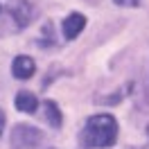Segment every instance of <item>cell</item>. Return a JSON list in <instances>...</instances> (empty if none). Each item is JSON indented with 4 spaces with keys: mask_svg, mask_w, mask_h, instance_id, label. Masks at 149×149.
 <instances>
[{
    "mask_svg": "<svg viewBox=\"0 0 149 149\" xmlns=\"http://www.w3.org/2000/svg\"><path fill=\"white\" fill-rule=\"evenodd\" d=\"M14 104H16V109L23 113H34L38 109V100L34 93H27V91H20L18 95H16V100H14Z\"/></svg>",
    "mask_w": 149,
    "mask_h": 149,
    "instance_id": "6",
    "label": "cell"
},
{
    "mask_svg": "<svg viewBox=\"0 0 149 149\" xmlns=\"http://www.w3.org/2000/svg\"><path fill=\"white\" fill-rule=\"evenodd\" d=\"M147 131H149V129H147Z\"/></svg>",
    "mask_w": 149,
    "mask_h": 149,
    "instance_id": "10",
    "label": "cell"
},
{
    "mask_svg": "<svg viewBox=\"0 0 149 149\" xmlns=\"http://www.w3.org/2000/svg\"><path fill=\"white\" fill-rule=\"evenodd\" d=\"M43 140V133L38 129H32L27 124H18L14 133H11V145L14 149H34L38 147V142Z\"/></svg>",
    "mask_w": 149,
    "mask_h": 149,
    "instance_id": "2",
    "label": "cell"
},
{
    "mask_svg": "<svg viewBox=\"0 0 149 149\" xmlns=\"http://www.w3.org/2000/svg\"><path fill=\"white\" fill-rule=\"evenodd\" d=\"M2 131H5V111L0 109V136H2Z\"/></svg>",
    "mask_w": 149,
    "mask_h": 149,
    "instance_id": "9",
    "label": "cell"
},
{
    "mask_svg": "<svg viewBox=\"0 0 149 149\" xmlns=\"http://www.w3.org/2000/svg\"><path fill=\"white\" fill-rule=\"evenodd\" d=\"M118 138V122L113 115H93L79 133V142L84 149L111 147Z\"/></svg>",
    "mask_w": 149,
    "mask_h": 149,
    "instance_id": "1",
    "label": "cell"
},
{
    "mask_svg": "<svg viewBox=\"0 0 149 149\" xmlns=\"http://www.w3.org/2000/svg\"><path fill=\"white\" fill-rule=\"evenodd\" d=\"M34 70H36L34 61H32L29 56H25V54L16 56V59H14V63H11V72H14L16 79H29V77L34 74Z\"/></svg>",
    "mask_w": 149,
    "mask_h": 149,
    "instance_id": "4",
    "label": "cell"
},
{
    "mask_svg": "<svg viewBox=\"0 0 149 149\" xmlns=\"http://www.w3.org/2000/svg\"><path fill=\"white\" fill-rule=\"evenodd\" d=\"M43 109H45V118H47V122H50L54 129H59V127H61V122H63V118H61V111H59L56 102H52V100H45V102H43Z\"/></svg>",
    "mask_w": 149,
    "mask_h": 149,
    "instance_id": "7",
    "label": "cell"
},
{
    "mask_svg": "<svg viewBox=\"0 0 149 149\" xmlns=\"http://www.w3.org/2000/svg\"><path fill=\"white\" fill-rule=\"evenodd\" d=\"M84 25H86V18L81 14H70V16L63 20V36L68 38V41L77 38V34L84 29Z\"/></svg>",
    "mask_w": 149,
    "mask_h": 149,
    "instance_id": "5",
    "label": "cell"
},
{
    "mask_svg": "<svg viewBox=\"0 0 149 149\" xmlns=\"http://www.w3.org/2000/svg\"><path fill=\"white\" fill-rule=\"evenodd\" d=\"M115 5H120V7H138L140 0H113Z\"/></svg>",
    "mask_w": 149,
    "mask_h": 149,
    "instance_id": "8",
    "label": "cell"
},
{
    "mask_svg": "<svg viewBox=\"0 0 149 149\" xmlns=\"http://www.w3.org/2000/svg\"><path fill=\"white\" fill-rule=\"evenodd\" d=\"M9 14H11V18L16 20V25L23 29V27H27L29 20H32V5L27 0H14V2H9Z\"/></svg>",
    "mask_w": 149,
    "mask_h": 149,
    "instance_id": "3",
    "label": "cell"
}]
</instances>
